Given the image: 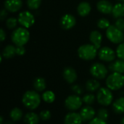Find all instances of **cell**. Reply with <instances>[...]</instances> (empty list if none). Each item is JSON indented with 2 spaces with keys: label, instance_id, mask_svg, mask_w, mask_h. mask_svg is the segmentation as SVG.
I'll list each match as a JSON object with an SVG mask.
<instances>
[{
  "label": "cell",
  "instance_id": "6da1fadb",
  "mask_svg": "<svg viewBox=\"0 0 124 124\" xmlns=\"http://www.w3.org/2000/svg\"><path fill=\"white\" fill-rule=\"evenodd\" d=\"M41 96L36 90H28L25 92L22 97L23 105L31 110H36L41 104Z\"/></svg>",
  "mask_w": 124,
  "mask_h": 124
},
{
  "label": "cell",
  "instance_id": "7a4b0ae2",
  "mask_svg": "<svg viewBox=\"0 0 124 124\" xmlns=\"http://www.w3.org/2000/svg\"><path fill=\"white\" fill-rule=\"evenodd\" d=\"M30 39V32L24 27L15 29L11 35V39L16 46H24Z\"/></svg>",
  "mask_w": 124,
  "mask_h": 124
},
{
  "label": "cell",
  "instance_id": "3957f363",
  "mask_svg": "<svg viewBox=\"0 0 124 124\" xmlns=\"http://www.w3.org/2000/svg\"><path fill=\"white\" fill-rule=\"evenodd\" d=\"M98 49L92 44H86L79 46L78 49V57L86 61L94 60L97 55Z\"/></svg>",
  "mask_w": 124,
  "mask_h": 124
},
{
  "label": "cell",
  "instance_id": "277c9868",
  "mask_svg": "<svg viewBox=\"0 0 124 124\" xmlns=\"http://www.w3.org/2000/svg\"><path fill=\"white\" fill-rule=\"evenodd\" d=\"M106 86L111 91H117L124 86V76L119 73H112L106 78Z\"/></svg>",
  "mask_w": 124,
  "mask_h": 124
},
{
  "label": "cell",
  "instance_id": "5b68a950",
  "mask_svg": "<svg viewBox=\"0 0 124 124\" xmlns=\"http://www.w3.org/2000/svg\"><path fill=\"white\" fill-rule=\"evenodd\" d=\"M97 100L100 105L108 107L113 102V94L108 87H101L97 92Z\"/></svg>",
  "mask_w": 124,
  "mask_h": 124
},
{
  "label": "cell",
  "instance_id": "8992f818",
  "mask_svg": "<svg viewBox=\"0 0 124 124\" xmlns=\"http://www.w3.org/2000/svg\"><path fill=\"white\" fill-rule=\"evenodd\" d=\"M106 36L113 44H121L124 40V32L115 25H110L106 30Z\"/></svg>",
  "mask_w": 124,
  "mask_h": 124
},
{
  "label": "cell",
  "instance_id": "52a82bcc",
  "mask_svg": "<svg viewBox=\"0 0 124 124\" xmlns=\"http://www.w3.org/2000/svg\"><path fill=\"white\" fill-rule=\"evenodd\" d=\"M83 105V100L80 97L79 95L77 94H71L69 95L65 100V108L71 111L75 112L81 108Z\"/></svg>",
  "mask_w": 124,
  "mask_h": 124
},
{
  "label": "cell",
  "instance_id": "ba28073f",
  "mask_svg": "<svg viewBox=\"0 0 124 124\" xmlns=\"http://www.w3.org/2000/svg\"><path fill=\"white\" fill-rule=\"evenodd\" d=\"M90 73L93 78L97 80H102L106 78L108 73V70L105 65L96 62L91 66Z\"/></svg>",
  "mask_w": 124,
  "mask_h": 124
},
{
  "label": "cell",
  "instance_id": "9c48e42d",
  "mask_svg": "<svg viewBox=\"0 0 124 124\" xmlns=\"http://www.w3.org/2000/svg\"><path fill=\"white\" fill-rule=\"evenodd\" d=\"M18 23L25 28L31 27L35 23L34 15L29 11L21 12L17 17Z\"/></svg>",
  "mask_w": 124,
  "mask_h": 124
},
{
  "label": "cell",
  "instance_id": "30bf717a",
  "mask_svg": "<svg viewBox=\"0 0 124 124\" xmlns=\"http://www.w3.org/2000/svg\"><path fill=\"white\" fill-rule=\"evenodd\" d=\"M98 55H99V58L101 60L107 62H111L114 61L116 57L117 56L115 51L108 46H103L100 48L98 52Z\"/></svg>",
  "mask_w": 124,
  "mask_h": 124
},
{
  "label": "cell",
  "instance_id": "8fae6325",
  "mask_svg": "<svg viewBox=\"0 0 124 124\" xmlns=\"http://www.w3.org/2000/svg\"><path fill=\"white\" fill-rule=\"evenodd\" d=\"M60 24L62 29L70 30L76 25V17L73 15L66 14L61 17Z\"/></svg>",
  "mask_w": 124,
  "mask_h": 124
},
{
  "label": "cell",
  "instance_id": "7c38bea8",
  "mask_svg": "<svg viewBox=\"0 0 124 124\" xmlns=\"http://www.w3.org/2000/svg\"><path fill=\"white\" fill-rule=\"evenodd\" d=\"M80 115L84 121V122L90 121L94 118H95V116L97 115V113L95 110L91 106V105H86L81 108L80 110Z\"/></svg>",
  "mask_w": 124,
  "mask_h": 124
},
{
  "label": "cell",
  "instance_id": "4fadbf2b",
  "mask_svg": "<svg viewBox=\"0 0 124 124\" xmlns=\"http://www.w3.org/2000/svg\"><path fill=\"white\" fill-rule=\"evenodd\" d=\"M62 76L65 81L70 84H74L78 78L76 70L71 67H66L62 72Z\"/></svg>",
  "mask_w": 124,
  "mask_h": 124
},
{
  "label": "cell",
  "instance_id": "5bb4252c",
  "mask_svg": "<svg viewBox=\"0 0 124 124\" xmlns=\"http://www.w3.org/2000/svg\"><path fill=\"white\" fill-rule=\"evenodd\" d=\"M4 5V9H6L8 12L14 13L21 9L23 1L22 0H5Z\"/></svg>",
  "mask_w": 124,
  "mask_h": 124
},
{
  "label": "cell",
  "instance_id": "9a60e30c",
  "mask_svg": "<svg viewBox=\"0 0 124 124\" xmlns=\"http://www.w3.org/2000/svg\"><path fill=\"white\" fill-rule=\"evenodd\" d=\"M83 122L80 113L76 112L68 113L64 118V124H83Z\"/></svg>",
  "mask_w": 124,
  "mask_h": 124
},
{
  "label": "cell",
  "instance_id": "2e32d148",
  "mask_svg": "<svg viewBox=\"0 0 124 124\" xmlns=\"http://www.w3.org/2000/svg\"><path fill=\"white\" fill-rule=\"evenodd\" d=\"M97 8L99 12H100L102 14L108 15L112 13L113 5L112 3L108 0H101L98 1L97 4Z\"/></svg>",
  "mask_w": 124,
  "mask_h": 124
},
{
  "label": "cell",
  "instance_id": "e0dca14e",
  "mask_svg": "<svg viewBox=\"0 0 124 124\" xmlns=\"http://www.w3.org/2000/svg\"><path fill=\"white\" fill-rule=\"evenodd\" d=\"M89 40L94 46H95L98 49L101 47L102 41V36L98 31H93L91 32L89 36Z\"/></svg>",
  "mask_w": 124,
  "mask_h": 124
},
{
  "label": "cell",
  "instance_id": "ac0fdd59",
  "mask_svg": "<svg viewBox=\"0 0 124 124\" xmlns=\"http://www.w3.org/2000/svg\"><path fill=\"white\" fill-rule=\"evenodd\" d=\"M109 70L113 73L115 72L123 74L124 73V60L119 59L111 62L109 65Z\"/></svg>",
  "mask_w": 124,
  "mask_h": 124
},
{
  "label": "cell",
  "instance_id": "d6986e66",
  "mask_svg": "<svg viewBox=\"0 0 124 124\" xmlns=\"http://www.w3.org/2000/svg\"><path fill=\"white\" fill-rule=\"evenodd\" d=\"M92 10V7L89 3L86 1L81 2L78 7H77V12L78 15L81 17H86L87 16Z\"/></svg>",
  "mask_w": 124,
  "mask_h": 124
},
{
  "label": "cell",
  "instance_id": "ffe728a7",
  "mask_svg": "<svg viewBox=\"0 0 124 124\" xmlns=\"http://www.w3.org/2000/svg\"><path fill=\"white\" fill-rule=\"evenodd\" d=\"M113 110L116 114L124 113V97H121L113 102Z\"/></svg>",
  "mask_w": 124,
  "mask_h": 124
},
{
  "label": "cell",
  "instance_id": "44dd1931",
  "mask_svg": "<svg viewBox=\"0 0 124 124\" xmlns=\"http://www.w3.org/2000/svg\"><path fill=\"white\" fill-rule=\"evenodd\" d=\"M86 89L90 93L94 92L100 89V83L96 78L89 79L86 83Z\"/></svg>",
  "mask_w": 124,
  "mask_h": 124
},
{
  "label": "cell",
  "instance_id": "7402d4cb",
  "mask_svg": "<svg viewBox=\"0 0 124 124\" xmlns=\"http://www.w3.org/2000/svg\"><path fill=\"white\" fill-rule=\"evenodd\" d=\"M40 120L39 115L33 112H29L24 116V122L26 124H38Z\"/></svg>",
  "mask_w": 124,
  "mask_h": 124
},
{
  "label": "cell",
  "instance_id": "603a6c76",
  "mask_svg": "<svg viewBox=\"0 0 124 124\" xmlns=\"http://www.w3.org/2000/svg\"><path fill=\"white\" fill-rule=\"evenodd\" d=\"M112 15L116 18L124 17V2H119L113 6Z\"/></svg>",
  "mask_w": 124,
  "mask_h": 124
},
{
  "label": "cell",
  "instance_id": "cb8c5ba5",
  "mask_svg": "<svg viewBox=\"0 0 124 124\" xmlns=\"http://www.w3.org/2000/svg\"><path fill=\"white\" fill-rule=\"evenodd\" d=\"M33 88L38 92H44L46 88V83L44 78L38 77L33 81Z\"/></svg>",
  "mask_w": 124,
  "mask_h": 124
},
{
  "label": "cell",
  "instance_id": "d4e9b609",
  "mask_svg": "<svg viewBox=\"0 0 124 124\" xmlns=\"http://www.w3.org/2000/svg\"><path fill=\"white\" fill-rule=\"evenodd\" d=\"M16 46L13 45H7L2 52V56L5 59H11L16 55Z\"/></svg>",
  "mask_w": 124,
  "mask_h": 124
},
{
  "label": "cell",
  "instance_id": "484cf974",
  "mask_svg": "<svg viewBox=\"0 0 124 124\" xmlns=\"http://www.w3.org/2000/svg\"><path fill=\"white\" fill-rule=\"evenodd\" d=\"M9 117L12 121H19L23 117V113L19 108H14L9 113Z\"/></svg>",
  "mask_w": 124,
  "mask_h": 124
},
{
  "label": "cell",
  "instance_id": "4316f807",
  "mask_svg": "<svg viewBox=\"0 0 124 124\" xmlns=\"http://www.w3.org/2000/svg\"><path fill=\"white\" fill-rule=\"evenodd\" d=\"M41 98L42 100L46 102V103H49V104H51V103H53L55 100V94L54 93L52 92V91H50V90H47V91H45L42 95H41Z\"/></svg>",
  "mask_w": 124,
  "mask_h": 124
},
{
  "label": "cell",
  "instance_id": "83f0119b",
  "mask_svg": "<svg viewBox=\"0 0 124 124\" xmlns=\"http://www.w3.org/2000/svg\"><path fill=\"white\" fill-rule=\"evenodd\" d=\"M82 100H83V102L85 103L86 105H92V104H94L97 98L92 93H89V94H85L82 97Z\"/></svg>",
  "mask_w": 124,
  "mask_h": 124
},
{
  "label": "cell",
  "instance_id": "f1b7e54d",
  "mask_svg": "<svg viewBox=\"0 0 124 124\" xmlns=\"http://www.w3.org/2000/svg\"><path fill=\"white\" fill-rule=\"evenodd\" d=\"M110 26V21L105 17H102L97 21V27L100 29H102V30L106 29L107 30Z\"/></svg>",
  "mask_w": 124,
  "mask_h": 124
},
{
  "label": "cell",
  "instance_id": "f546056e",
  "mask_svg": "<svg viewBox=\"0 0 124 124\" xmlns=\"http://www.w3.org/2000/svg\"><path fill=\"white\" fill-rule=\"evenodd\" d=\"M97 117L107 121L108 118H109V113H108V110L106 108H101L97 112Z\"/></svg>",
  "mask_w": 124,
  "mask_h": 124
},
{
  "label": "cell",
  "instance_id": "4dcf8cb0",
  "mask_svg": "<svg viewBox=\"0 0 124 124\" xmlns=\"http://www.w3.org/2000/svg\"><path fill=\"white\" fill-rule=\"evenodd\" d=\"M41 4V0H27V6L30 9H37Z\"/></svg>",
  "mask_w": 124,
  "mask_h": 124
},
{
  "label": "cell",
  "instance_id": "1f68e13d",
  "mask_svg": "<svg viewBox=\"0 0 124 124\" xmlns=\"http://www.w3.org/2000/svg\"><path fill=\"white\" fill-rule=\"evenodd\" d=\"M17 23H18V20L17 18L14 17H9L6 20V26L9 29H14L17 27Z\"/></svg>",
  "mask_w": 124,
  "mask_h": 124
},
{
  "label": "cell",
  "instance_id": "d6a6232c",
  "mask_svg": "<svg viewBox=\"0 0 124 124\" xmlns=\"http://www.w3.org/2000/svg\"><path fill=\"white\" fill-rule=\"evenodd\" d=\"M39 116L41 121H49L52 118V113L49 110H44L39 113Z\"/></svg>",
  "mask_w": 124,
  "mask_h": 124
},
{
  "label": "cell",
  "instance_id": "836d02e7",
  "mask_svg": "<svg viewBox=\"0 0 124 124\" xmlns=\"http://www.w3.org/2000/svg\"><path fill=\"white\" fill-rule=\"evenodd\" d=\"M116 55L120 59L124 60V43H121L118 45L116 49Z\"/></svg>",
  "mask_w": 124,
  "mask_h": 124
},
{
  "label": "cell",
  "instance_id": "e575fe53",
  "mask_svg": "<svg viewBox=\"0 0 124 124\" xmlns=\"http://www.w3.org/2000/svg\"><path fill=\"white\" fill-rule=\"evenodd\" d=\"M71 90H72V92L75 94H77V95H81V94H83V88L81 86H79V85H78V84H74V85H73L72 86H71Z\"/></svg>",
  "mask_w": 124,
  "mask_h": 124
},
{
  "label": "cell",
  "instance_id": "d590c367",
  "mask_svg": "<svg viewBox=\"0 0 124 124\" xmlns=\"http://www.w3.org/2000/svg\"><path fill=\"white\" fill-rule=\"evenodd\" d=\"M115 25L120 29L121 31H122L123 32L124 31V18L123 17H120L118 18L115 23Z\"/></svg>",
  "mask_w": 124,
  "mask_h": 124
},
{
  "label": "cell",
  "instance_id": "8d00e7d4",
  "mask_svg": "<svg viewBox=\"0 0 124 124\" xmlns=\"http://www.w3.org/2000/svg\"><path fill=\"white\" fill-rule=\"evenodd\" d=\"M89 124H108V123L105 120H102L98 117H95L89 122Z\"/></svg>",
  "mask_w": 124,
  "mask_h": 124
},
{
  "label": "cell",
  "instance_id": "74e56055",
  "mask_svg": "<svg viewBox=\"0 0 124 124\" xmlns=\"http://www.w3.org/2000/svg\"><path fill=\"white\" fill-rule=\"evenodd\" d=\"M25 49L23 46H16V54L19 56L25 54Z\"/></svg>",
  "mask_w": 124,
  "mask_h": 124
},
{
  "label": "cell",
  "instance_id": "f35d334b",
  "mask_svg": "<svg viewBox=\"0 0 124 124\" xmlns=\"http://www.w3.org/2000/svg\"><path fill=\"white\" fill-rule=\"evenodd\" d=\"M7 16V10L6 9H4L1 11V14H0V19L1 20H4Z\"/></svg>",
  "mask_w": 124,
  "mask_h": 124
},
{
  "label": "cell",
  "instance_id": "ab89813d",
  "mask_svg": "<svg viewBox=\"0 0 124 124\" xmlns=\"http://www.w3.org/2000/svg\"><path fill=\"white\" fill-rule=\"evenodd\" d=\"M0 39H1V41H4V39H6V33L3 28H1L0 30Z\"/></svg>",
  "mask_w": 124,
  "mask_h": 124
},
{
  "label": "cell",
  "instance_id": "60d3db41",
  "mask_svg": "<svg viewBox=\"0 0 124 124\" xmlns=\"http://www.w3.org/2000/svg\"><path fill=\"white\" fill-rule=\"evenodd\" d=\"M3 121H4V118H3V117L1 116V117L0 118V124H3Z\"/></svg>",
  "mask_w": 124,
  "mask_h": 124
},
{
  "label": "cell",
  "instance_id": "b9f144b4",
  "mask_svg": "<svg viewBox=\"0 0 124 124\" xmlns=\"http://www.w3.org/2000/svg\"><path fill=\"white\" fill-rule=\"evenodd\" d=\"M12 121H7V122L5 123V124H13V123H12Z\"/></svg>",
  "mask_w": 124,
  "mask_h": 124
},
{
  "label": "cell",
  "instance_id": "7bdbcfd3",
  "mask_svg": "<svg viewBox=\"0 0 124 124\" xmlns=\"http://www.w3.org/2000/svg\"><path fill=\"white\" fill-rule=\"evenodd\" d=\"M121 124H124V117L121 119Z\"/></svg>",
  "mask_w": 124,
  "mask_h": 124
},
{
  "label": "cell",
  "instance_id": "ee69618b",
  "mask_svg": "<svg viewBox=\"0 0 124 124\" xmlns=\"http://www.w3.org/2000/svg\"><path fill=\"white\" fill-rule=\"evenodd\" d=\"M118 1H121V2H124V0H118Z\"/></svg>",
  "mask_w": 124,
  "mask_h": 124
}]
</instances>
